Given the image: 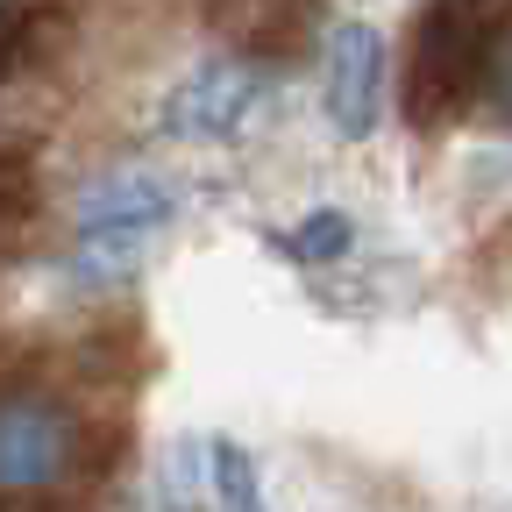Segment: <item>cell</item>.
<instances>
[{
  "label": "cell",
  "instance_id": "obj_7",
  "mask_svg": "<svg viewBox=\"0 0 512 512\" xmlns=\"http://www.w3.org/2000/svg\"><path fill=\"white\" fill-rule=\"evenodd\" d=\"M271 249H285L292 264H306V271H328V264H342V256L356 249V214L349 207H313L299 228L271 235Z\"/></svg>",
  "mask_w": 512,
  "mask_h": 512
},
{
  "label": "cell",
  "instance_id": "obj_5",
  "mask_svg": "<svg viewBox=\"0 0 512 512\" xmlns=\"http://www.w3.org/2000/svg\"><path fill=\"white\" fill-rule=\"evenodd\" d=\"M384 64H392L384 36L363 15H342L335 36H328V79H320V114H328V128L342 143H363L377 128V114H384Z\"/></svg>",
  "mask_w": 512,
  "mask_h": 512
},
{
  "label": "cell",
  "instance_id": "obj_4",
  "mask_svg": "<svg viewBox=\"0 0 512 512\" xmlns=\"http://www.w3.org/2000/svg\"><path fill=\"white\" fill-rule=\"evenodd\" d=\"M264 93H271V64H256V57H207V64H192V72L164 93L157 136H171V143H235L242 121L264 107Z\"/></svg>",
  "mask_w": 512,
  "mask_h": 512
},
{
  "label": "cell",
  "instance_id": "obj_8",
  "mask_svg": "<svg viewBox=\"0 0 512 512\" xmlns=\"http://www.w3.org/2000/svg\"><path fill=\"white\" fill-rule=\"evenodd\" d=\"M484 107H491L498 121H512V15L498 22V57H491V93H484Z\"/></svg>",
  "mask_w": 512,
  "mask_h": 512
},
{
  "label": "cell",
  "instance_id": "obj_1",
  "mask_svg": "<svg viewBox=\"0 0 512 512\" xmlns=\"http://www.w3.org/2000/svg\"><path fill=\"white\" fill-rule=\"evenodd\" d=\"M114 470V448H100V427L50 384L15 377L8 406H0V484H8V505H64L86 498L100 477Z\"/></svg>",
  "mask_w": 512,
  "mask_h": 512
},
{
  "label": "cell",
  "instance_id": "obj_2",
  "mask_svg": "<svg viewBox=\"0 0 512 512\" xmlns=\"http://www.w3.org/2000/svg\"><path fill=\"white\" fill-rule=\"evenodd\" d=\"M498 22L505 15H491V8H420L413 15V50H406V121L413 128H441L491 93Z\"/></svg>",
  "mask_w": 512,
  "mask_h": 512
},
{
  "label": "cell",
  "instance_id": "obj_3",
  "mask_svg": "<svg viewBox=\"0 0 512 512\" xmlns=\"http://www.w3.org/2000/svg\"><path fill=\"white\" fill-rule=\"evenodd\" d=\"M178 200L150 171H107L79 192L72 207V271L86 285H121L150 256V242L171 228Z\"/></svg>",
  "mask_w": 512,
  "mask_h": 512
},
{
  "label": "cell",
  "instance_id": "obj_6",
  "mask_svg": "<svg viewBox=\"0 0 512 512\" xmlns=\"http://www.w3.org/2000/svg\"><path fill=\"white\" fill-rule=\"evenodd\" d=\"M207 491H214V512H271L264 505V470H256V456L235 434L207 441Z\"/></svg>",
  "mask_w": 512,
  "mask_h": 512
}]
</instances>
